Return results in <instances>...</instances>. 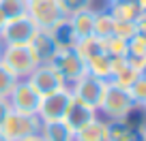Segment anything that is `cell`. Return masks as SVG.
Here are the masks:
<instances>
[{
    "label": "cell",
    "mask_w": 146,
    "mask_h": 141,
    "mask_svg": "<svg viewBox=\"0 0 146 141\" xmlns=\"http://www.w3.org/2000/svg\"><path fill=\"white\" fill-rule=\"evenodd\" d=\"M110 15L116 22H135L142 15L140 7L135 5V0H120V2H112L110 5Z\"/></svg>",
    "instance_id": "cell-18"
},
{
    "label": "cell",
    "mask_w": 146,
    "mask_h": 141,
    "mask_svg": "<svg viewBox=\"0 0 146 141\" xmlns=\"http://www.w3.org/2000/svg\"><path fill=\"white\" fill-rule=\"evenodd\" d=\"M47 34L52 37L54 45L58 49H73L78 43V34L73 32V26L69 22V17H62L54 24L52 28H47Z\"/></svg>",
    "instance_id": "cell-12"
},
{
    "label": "cell",
    "mask_w": 146,
    "mask_h": 141,
    "mask_svg": "<svg viewBox=\"0 0 146 141\" xmlns=\"http://www.w3.org/2000/svg\"><path fill=\"white\" fill-rule=\"evenodd\" d=\"M9 105L13 111L19 113H28V115H36L39 103H41V94L28 83V79H19L17 86L13 88V92L9 94Z\"/></svg>",
    "instance_id": "cell-10"
},
{
    "label": "cell",
    "mask_w": 146,
    "mask_h": 141,
    "mask_svg": "<svg viewBox=\"0 0 146 141\" xmlns=\"http://www.w3.org/2000/svg\"><path fill=\"white\" fill-rule=\"evenodd\" d=\"M0 128L11 141H22L30 135L41 132V120H39V115H28V113H19V111L11 109Z\"/></svg>",
    "instance_id": "cell-6"
},
{
    "label": "cell",
    "mask_w": 146,
    "mask_h": 141,
    "mask_svg": "<svg viewBox=\"0 0 146 141\" xmlns=\"http://www.w3.org/2000/svg\"><path fill=\"white\" fill-rule=\"evenodd\" d=\"M22 141H45L41 135H30V137H26V139H22Z\"/></svg>",
    "instance_id": "cell-32"
},
{
    "label": "cell",
    "mask_w": 146,
    "mask_h": 141,
    "mask_svg": "<svg viewBox=\"0 0 146 141\" xmlns=\"http://www.w3.org/2000/svg\"><path fill=\"white\" fill-rule=\"evenodd\" d=\"M112 2H120V0H110V5H112Z\"/></svg>",
    "instance_id": "cell-38"
},
{
    "label": "cell",
    "mask_w": 146,
    "mask_h": 141,
    "mask_svg": "<svg viewBox=\"0 0 146 141\" xmlns=\"http://www.w3.org/2000/svg\"><path fill=\"white\" fill-rule=\"evenodd\" d=\"M26 13L32 17V22L36 24L39 30H47L58 19L67 17L60 0H28Z\"/></svg>",
    "instance_id": "cell-8"
},
{
    "label": "cell",
    "mask_w": 146,
    "mask_h": 141,
    "mask_svg": "<svg viewBox=\"0 0 146 141\" xmlns=\"http://www.w3.org/2000/svg\"><path fill=\"white\" fill-rule=\"evenodd\" d=\"M105 54H110V56H127V45H129V41H125V39H120V37H110V39H105Z\"/></svg>",
    "instance_id": "cell-26"
},
{
    "label": "cell",
    "mask_w": 146,
    "mask_h": 141,
    "mask_svg": "<svg viewBox=\"0 0 146 141\" xmlns=\"http://www.w3.org/2000/svg\"><path fill=\"white\" fill-rule=\"evenodd\" d=\"M140 77V71H135L133 66H129V64H125L123 68H120L118 73H114V77L110 79L112 83H116V86H120V88H129L135 79Z\"/></svg>",
    "instance_id": "cell-24"
},
{
    "label": "cell",
    "mask_w": 146,
    "mask_h": 141,
    "mask_svg": "<svg viewBox=\"0 0 146 141\" xmlns=\"http://www.w3.org/2000/svg\"><path fill=\"white\" fill-rule=\"evenodd\" d=\"M110 141H142L140 126L131 120L123 122H110Z\"/></svg>",
    "instance_id": "cell-16"
},
{
    "label": "cell",
    "mask_w": 146,
    "mask_h": 141,
    "mask_svg": "<svg viewBox=\"0 0 146 141\" xmlns=\"http://www.w3.org/2000/svg\"><path fill=\"white\" fill-rule=\"evenodd\" d=\"M60 2H62L64 13L71 15V13H78V11L90 9V2H92V0H60Z\"/></svg>",
    "instance_id": "cell-28"
},
{
    "label": "cell",
    "mask_w": 146,
    "mask_h": 141,
    "mask_svg": "<svg viewBox=\"0 0 146 141\" xmlns=\"http://www.w3.org/2000/svg\"><path fill=\"white\" fill-rule=\"evenodd\" d=\"M28 45L32 47V51H35V56L39 58L41 64L52 62V58H54L56 51H58V47L54 45V41H52V37L47 34V30H39Z\"/></svg>",
    "instance_id": "cell-13"
},
{
    "label": "cell",
    "mask_w": 146,
    "mask_h": 141,
    "mask_svg": "<svg viewBox=\"0 0 146 141\" xmlns=\"http://www.w3.org/2000/svg\"><path fill=\"white\" fill-rule=\"evenodd\" d=\"M17 81L19 79L0 62V98H9V94L13 92V88L17 86Z\"/></svg>",
    "instance_id": "cell-22"
},
{
    "label": "cell",
    "mask_w": 146,
    "mask_h": 141,
    "mask_svg": "<svg viewBox=\"0 0 146 141\" xmlns=\"http://www.w3.org/2000/svg\"><path fill=\"white\" fill-rule=\"evenodd\" d=\"M127 90H129V94H131L133 103H135L137 107H144L146 105V73H140V77H137Z\"/></svg>",
    "instance_id": "cell-23"
},
{
    "label": "cell",
    "mask_w": 146,
    "mask_h": 141,
    "mask_svg": "<svg viewBox=\"0 0 146 141\" xmlns=\"http://www.w3.org/2000/svg\"><path fill=\"white\" fill-rule=\"evenodd\" d=\"M0 62L5 64L17 79H26L41 64L30 45H5L2 47Z\"/></svg>",
    "instance_id": "cell-2"
},
{
    "label": "cell",
    "mask_w": 146,
    "mask_h": 141,
    "mask_svg": "<svg viewBox=\"0 0 146 141\" xmlns=\"http://www.w3.org/2000/svg\"><path fill=\"white\" fill-rule=\"evenodd\" d=\"M36 32H39L36 24L32 22L28 13H24L7 19L5 28L0 30V41H2V45H28Z\"/></svg>",
    "instance_id": "cell-4"
},
{
    "label": "cell",
    "mask_w": 146,
    "mask_h": 141,
    "mask_svg": "<svg viewBox=\"0 0 146 141\" xmlns=\"http://www.w3.org/2000/svg\"><path fill=\"white\" fill-rule=\"evenodd\" d=\"M2 47H5V45H2V41H0V56H2Z\"/></svg>",
    "instance_id": "cell-37"
},
{
    "label": "cell",
    "mask_w": 146,
    "mask_h": 141,
    "mask_svg": "<svg viewBox=\"0 0 146 141\" xmlns=\"http://www.w3.org/2000/svg\"><path fill=\"white\" fill-rule=\"evenodd\" d=\"M140 137H142V141H146V124L140 128Z\"/></svg>",
    "instance_id": "cell-35"
},
{
    "label": "cell",
    "mask_w": 146,
    "mask_h": 141,
    "mask_svg": "<svg viewBox=\"0 0 146 141\" xmlns=\"http://www.w3.org/2000/svg\"><path fill=\"white\" fill-rule=\"evenodd\" d=\"M9 111H11V105H9V100H7V98H0V126H2L5 118L9 115Z\"/></svg>",
    "instance_id": "cell-31"
},
{
    "label": "cell",
    "mask_w": 146,
    "mask_h": 141,
    "mask_svg": "<svg viewBox=\"0 0 146 141\" xmlns=\"http://www.w3.org/2000/svg\"><path fill=\"white\" fill-rule=\"evenodd\" d=\"M114 28H116V19L110 15V11H101V13H95V30L92 34L99 39H110L114 37Z\"/></svg>",
    "instance_id": "cell-21"
},
{
    "label": "cell",
    "mask_w": 146,
    "mask_h": 141,
    "mask_svg": "<svg viewBox=\"0 0 146 141\" xmlns=\"http://www.w3.org/2000/svg\"><path fill=\"white\" fill-rule=\"evenodd\" d=\"M50 64L62 75V79L67 81V86L75 83L80 77H84V75L88 73L86 60H84L75 49H58Z\"/></svg>",
    "instance_id": "cell-7"
},
{
    "label": "cell",
    "mask_w": 146,
    "mask_h": 141,
    "mask_svg": "<svg viewBox=\"0 0 146 141\" xmlns=\"http://www.w3.org/2000/svg\"><path fill=\"white\" fill-rule=\"evenodd\" d=\"M135 109H140L135 103H133L131 94H129L127 88H120L116 83L108 81V88H105L103 100H101L99 111L110 120V122H123Z\"/></svg>",
    "instance_id": "cell-1"
},
{
    "label": "cell",
    "mask_w": 146,
    "mask_h": 141,
    "mask_svg": "<svg viewBox=\"0 0 146 141\" xmlns=\"http://www.w3.org/2000/svg\"><path fill=\"white\" fill-rule=\"evenodd\" d=\"M67 17L73 26V32L78 34V39H84V37H90L92 34V30H95V11L84 9V11L67 15Z\"/></svg>",
    "instance_id": "cell-15"
},
{
    "label": "cell",
    "mask_w": 146,
    "mask_h": 141,
    "mask_svg": "<svg viewBox=\"0 0 146 141\" xmlns=\"http://www.w3.org/2000/svg\"><path fill=\"white\" fill-rule=\"evenodd\" d=\"M86 66H88V73L90 75H95L99 79H105V81H110L112 75H114V71H112V56L105 54V51L95 56V58H90L86 62Z\"/></svg>",
    "instance_id": "cell-20"
},
{
    "label": "cell",
    "mask_w": 146,
    "mask_h": 141,
    "mask_svg": "<svg viewBox=\"0 0 146 141\" xmlns=\"http://www.w3.org/2000/svg\"><path fill=\"white\" fill-rule=\"evenodd\" d=\"M73 49H75V51H78V54L88 62L90 58H95V56L103 54V51H105V43H103V39H99V37H95V34H90V37L78 39V43H75V47H73Z\"/></svg>",
    "instance_id": "cell-19"
},
{
    "label": "cell",
    "mask_w": 146,
    "mask_h": 141,
    "mask_svg": "<svg viewBox=\"0 0 146 141\" xmlns=\"http://www.w3.org/2000/svg\"><path fill=\"white\" fill-rule=\"evenodd\" d=\"M69 88H71V94H73L75 100H80V103H84V105H88V107L99 111L103 94H105V88H108V81L86 73L84 77H80L78 81L71 83Z\"/></svg>",
    "instance_id": "cell-5"
},
{
    "label": "cell",
    "mask_w": 146,
    "mask_h": 141,
    "mask_svg": "<svg viewBox=\"0 0 146 141\" xmlns=\"http://www.w3.org/2000/svg\"><path fill=\"white\" fill-rule=\"evenodd\" d=\"M97 113H99L97 109H92V107H88V105H84V103H80V100L73 98V103H71V107H69V111H67V115H64L62 122L67 124L73 132H78L80 128H84L86 124H90L95 118H99Z\"/></svg>",
    "instance_id": "cell-11"
},
{
    "label": "cell",
    "mask_w": 146,
    "mask_h": 141,
    "mask_svg": "<svg viewBox=\"0 0 146 141\" xmlns=\"http://www.w3.org/2000/svg\"><path fill=\"white\" fill-rule=\"evenodd\" d=\"M7 19H9V17H7V15H5V13H2V9H0V30H2V28H5V24H7Z\"/></svg>",
    "instance_id": "cell-33"
},
{
    "label": "cell",
    "mask_w": 146,
    "mask_h": 141,
    "mask_svg": "<svg viewBox=\"0 0 146 141\" xmlns=\"http://www.w3.org/2000/svg\"><path fill=\"white\" fill-rule=\"evenodd\" d=\"M71 103H73V94H71V88L67 86L58 92L41 96L36 115H39L41 122H62L69 107H71Z\"/></svg>",
    "instance_id": "cell-3"
},
{
    "label": "cell",
    "mask_w": 146,
    "mask_h": 141,
    "mask_svg": "<svg viewBox=\"0 0 146 141\" xmlns=\"http://www.w3.org/2000/svg\"><path fill=\"white\" fill-rule=\"evenodd\" d=\"M125 58L129 66H133L140 73H146V56H125Z\"/></svg>",
    "instance_id": "cell-29"
},
{
    "label": "cell",
    "mask_w": 146,
    "mask_h": 141,
    "mask_svg": "<svg viewBox=\"0 0 146 141\" xmlns=\"http://www.w3.org/2000/svg\"><path fill=\"white\" fill-rule=\"evenodd\" d=\"M39 135L45 141H75V132L64 122H41Z\"/></svg>",
    "instance_id": "cell-17"
},
{
    "label": "cell",
    "mask_w": 146,
    "mask_h": 141,
    "mask_svg": "<svg viewBox=\"0 0 146 141\" xmlns=\"http://www.w3.org/2000/svg\"><path fill=\"white\" fill-rule=\"evenodd\" d=\"M114 34H116V37H120V39H125V41H131V39L137 34L135 22H116Z\"/></svg>",
    "instance_id": "cell-27"
},
{
    "label": "cell",
    "mask_w": 146,
    "mask_h": 141,
    "mask_svg": "<svg viewBox=\"0 0 146 141\" xmlns=\"http://www.w3.org/2000/svg\"><path fill=\"white\" fill-rule=\"evenodd\" d=\"M75 141H110V122L95 118L75 132Z\"/></svg>",
    "instance_id": "cell-14"
},
{
    "label": "cell",
    "mask_w": 146,
    "mask_h": 141,
    "mask_svg": "<svg viewBox=\"0 0 146 141\" xmlns=\"http://www.w3.org/2000/svg\"><path fill=\"white\" fill-rule=\"evenodd\" d=\"M26 7L28 2L26 0H0V9L7 17H17V15H24L26 13Z\"/></svg>",
    "instance_id": "cell-25"
},
{
    "label": "cell",
    "mask_w": 146,
    "mask_h": 141,
    "mask_svg": "<svg viewBox=\"0 0 146 141\" xmlns=\"http://www.w3.org/2000/svg\"><path fill=\"white\" fill-rule=\"evenodd\" d=\"M0 141H11V139H9V137H7V135H5V132H2V128H0Z\"/></svg>",
    "instance_id": "cell-36"
},
{
    "label": "cell",
    "mask_w": 146,
    "mask_h": 141,
    "mask_svg": "<svg viewBox=\"0 0 146 141\" xmlns=\"http://www.w3.org/2000/svg\"><path fill=\"white\" fill-rule=\"evenodd\" d=\"M135 28H137V34L146 39V13H142L140 17L135 19Z\"/></svg>",
    "instance_id": "cell-30"
},
{
    "label": "cell",
    "mask_w": 146,
    "mask_h": 141,
    "mask_svg": "<svg viewBox=\"0 0 146 141\" xmlns=\"http://www.w3.org/2000/svg\"><path fill=\"white\" fill-rule=\"evenodd\" d=\"M26 79H28V83H30V86L35 88L41 96L52 94V92H58V90H62V88H67V81L62 79V75H60L50 62L39 64V66H36Z\"/></svg>",
    "instance_id": "cell-9"
},
{
    "label": "cell",
    "mask_w": 146,
    "mask_h": 141,
    "mask_svg": "<svg viewBox=\"0 0 146 141\" xmlns=\"http://www.w3.org/2000/svg\"><path fill=\"white\" fill-rule=\"evenodd\" d=\"M26 2H28V0H26Z\"/></svg>",
    "instance_id": "cell-40"
},
{
    "label": "cell",
    "mask_w": 146,
    "mask_h": 141,
    "mask_svg": "<svg viewBox=\"0 0 146 141\" xmlns=\"http://www.w3.org/2000/svg\"><path fill=\"white\" fill-rule=\"evenodd\" d=\"M135 5L140 7V11H142V13H146V0H135Z\"/></svg>",
    "instance_id": "cell-34"
},
{
    "label": "cell",
    "mask_w": 146,
    "mask_h": 141,
    "mask_svg": "<svg viewBox=\"0 0 146 141\" xmlns=\"http://www.w3.org/2000/svg\"><path fill=\"white\" fill-rule=\"evenodd\" d=\"M142 111H144V113H146V105H144V107H142Z\"/></svg>",
    "instance_id": "cell-39"
}]
</instances>
